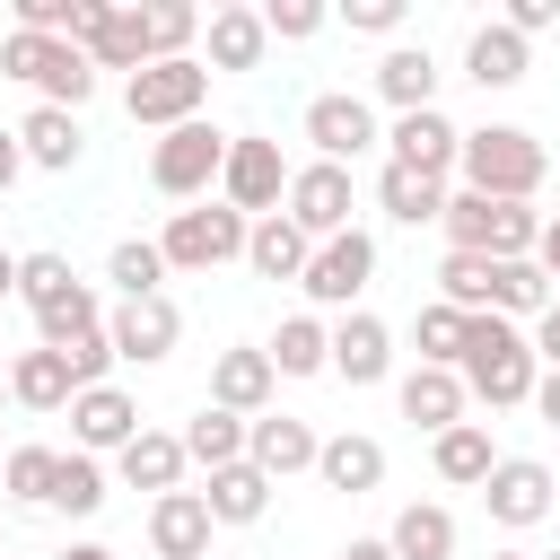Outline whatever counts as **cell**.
<instances>
[{
    "label": "cell",
    "instance_id": "obj_17",
    "mask_svg": "<svg viewBox=\"0 0 560 560\" xmlns=\"http://www.w3.org/2000/svg\"><path fill=\"white\" fill-rule=\"evenodd\" d=\"M315 455H324V438H315V420H298V411H262V420L245 429V464L271 472V481L315 472Z\"/></svg>",
    "mask_w": 560,
    "mask_h": 560
},
{
    "label": "cell",
    "instance_id": "obj_37",
    "mask_svg": "<svg viewBox=\"0 0 560 560\" xmlns=\"http://www.w3.org/2000/svg\"><path fill=\"white\" fill-rule=\"evenodd\" d=\"M52 481H61V446H9L0 490H9L18 508H52Z\"/></svg>",
    "mask_w": 560,
    "mask_h": 560
},
{
    "label": "cell",
    "instance_id": "obj_52",
    "mask_svg": "<svg viewBox=\"0 0 560 560\" xmlns=\"http://www.w3.org/2000/svg\"><path fill=\"white\" fill-rule=\"evenodd\" d=\"M26 175V149H18V131H0V192Z\"/></svg>",
    "mask_w": 560,
    "mask_h": 560
},
{
    "label": "cell",
    "instance_id": "obj_46",
    "mask_svg": "<svg viewBox=\"0 0 560 560\" xmlns=\"http://www.w3.org/2000/svg\"><path fill=\"white\" fill-rule=\"evenodd\" d=\"M79 0H18V35H70Z\"/></svg>",
    "mask_w": 560,
    "mask_h": 560
},
{
    "label": "cell",
    "instance_id": "obj_60",
    "mask_svg": "<svg viewBox=\"0 0 560 560\" xmlns=\"http://www.w3.org/2000/svg\"><path fill=\"white\" fill-rule=\"evenodd\" d=\"M0 464H9V446H0Z\"/></svg>",
    "mask_w": 560,
    "mask_h": 560
},
{
    "label": "cell",
    "instance_id": "obj_14",
    "mask_svg": "<svg viewBox=\"0 0 560 560\" xmlns=\"http://www.w3.org/2000/svg\"><path fill=\"white\" fill-rule=\"evenodd\" d=\"M105 341H114V359H131V368H158V359H175V341H184V315H175V298L158 289V298H122L114 315H105Z\"/></svg>",
    "mask_w": 560,
    "mask_h": 560
},
{
    "label": "cell",
    "instance_id": "obj_54",
    "mask_svg": "<svg viewBox=\"0 0 560 560\" xmlns=\"http://www.w3.org/2000/svg\"><path fill=\"white\" fill-rule=\"evenodd\" d=\"M18 271H26V254H9V245H0V298H18Z\"/></svg>",
    "mask_w": 560,
    "mask_h": 560
},
{
    "label": "cell",
    "instance_id": "obj_57",
    "mask_svg": "<svg viewBox=\"0 0 560 560\" xmlns=\"http://www.w3.org/2000/svg\"><path fill=\"white\" fill-rule=\"evenodd\" d=\"M0 402H9V368H0Z\"/></svg>",
    "mask_w": 560,
    "mask_h": 560
},
{
    "label": "cell",
    "instance_id": "obj_43",
    "mask_svg": "<svg viewBox=\"0 0 560 560\" xmlns=\"http://www.w3.org/2000/svg\"><path fill=\"white\" fill-rule=\"evenodd\" d=\"M438 298L464 306V315H490V262L481 254H446L438 262Z\"/></svg>",
    "mask_w": 560,
    "mask_h": 560
},
{
    "label": "cell",
    "instance_id": "obj_1",
    "mask_svg": "<svg viewBox=\"0 0 560 560\" xmlns=\"http://www.w3.org/2000/svg\"><path fill=\"white\" fill-rule=\"evenodd\" d=\"M464 394L472 402H490V411H516V402H534V385H542V359H534V341L508 324V315H472L464 324Z\"/></svg>",
    "mask_w": 560,
    "mask_h": 560
},
{
    "label": "cell",
    "instance_id": "obj_22",
    "mask_svg": "<svg viewBox=\"0 0 560 560\" xmlns=\"http://www.w3.org/2000/svg\"><path fill=\"white\" fill-rule=\"evenodd\" d=\"M525 70H534V44H525L508 18H490V26L464 35V79H472V88H516Z\"/></svg>",
    "mask_w": 560,
    "mask_h": 560
},
{
    "label": "cell",
    "instance_id": "obj_55",
    "mask_svg": "<svg viewBox=\"0 0 560 560\" xmlns=\"http://www.w3.org/2000/svg\"><path fill=\"white\" fill-rule=\"evenodd\" d=\"M61 560H114V551H105V542H70Z\"/></svg>",
    "mask_w": 560,
    "mask_h": 560
},
{
    "label": "cell",
    "instance_id": "obj_51",
    "mask_svg": "<svg viewBox=\"0 0 560 560\" xmlns=\"http://www.w3.org/2000/svg\"><path fill=\"white\" fill-rule=\"evenodd\" d=\"M332 560H394V542H385V534H350Z\"/></svg>",
    "mask_w": 560,
    "mask_h": 560
},
{
    "label": "cell",
    "instance_id": "obj_24",
    "mask_svg": "<svg viewBox=\"0 0 560 560\" xmlns=\"http://www.w3.org/2000/svg\"><path fill=\"white\" fill-rule=\"evenodd\" d=\"M184 429H140L122 455H114V472L131 481V490H149V499H166V490H184Z\"/></svg>",
    "mask_w": 560,
    "mask_h": 560
},
{
    "label": "cell",
    "instance_id": "obj_4",
    "mask_svg": "<svg viewBox=\"0 0 560 560\" xmlns=\"http://www.w3.org/2000/svg\"><path fill=\"white\" fill-rule=\"evenodd\" d=\"M0 79H26L35 105H61V114H79V105L96 96V61H88L70 35H18V26H9V44H0Z\"/></svg>",
    "mask_w": 560,
    "mask_h": 560
},
{
    "label": "cell",
    "instance_id": "obj_23",
    "mask_svg": "<svg viewBox=\"0 0 560 560\" xmlns=\"http://www.w3.org/2000/svg\"><path fill=\"white\" fill-rule=\"evenodd\" d=\"M394 394H402V420H411V429H429V438H446V429L472 411V394H464V376H455V368H411Z\"/></svg>",
    "mask_w": 560,
    "mask_h": 560
},
{
    "label": "cell",
    "instance_id": "obj_48",
    "mask_svg": "<svg viewBox=\"0 0 560 560\" xmlns=\"http://www.w3.org/2000/svg\"><path fill=\"white\" fill-rule=\"evenodd\" d=\"M508 26L534 44V35H551V26H560V0H508Z\"/></svg>",
    "mask_w": 560,
    "mask_h": 560
},
{
    "label": "cell",
    "instance_id": "obj_50",
    "mask_svg": "<svg viewBox=\"0 0 560 560\" xmlns=\"http://www.w3.org/2000/svg\"><path fill=\"white\" fill-rule=\"evenodd\" d=\"M534 262H542V280H551V298H560V219H542V245H534Z\"/></svg>",
    "mask_w": 560,
    "mask_h": 560
},
{
    "label": "cell",
    "instance_id": "obj_6",
    "mask_svg": "<svg viewBox=\"0 0 560 560\" xmlns=\"http://www.w3.org/2000/svg\"><path fill=\"white\" fill-rule=\"evenodd\" d=\"M245 236H254L245 210H228V201H192V210L166 219L158 254H166V271H219V262H245Z\"/></svg>",
    "mask_w": 560,
    "mask_h": 560
},
{
    "label": "cell",
    "instance_id": "obj_30",
    "mask_svg": "<svg viewBox=\"0 0 560 560\" xmlns=\"http://www.w3.org/2000/svg\"><path fill=\"white\" fill-rule=\"evenodd\" d=\"M429 464H438V481H446V490H481V481L499 472V446H490V429H481V420H455L446 438H429Z\"/></svg>",
    "mask_w": 560,
    "mask_h": 560
},
{
    "label": "cell",
    "instance_id": "obj_10",
    "mask_svg": "<svg viewBox=\"0 0 560 560\" xmlns=\"http://www.w3.org/2000/svg\"><path fill=\"white\" fill-rule=\"evenodd\" d=\"M280 210H289L315 245H324V236H350V228H359V219H350V210H359V175H350V166L306 158V166L289 175V201H280Z\"/></svg>",
    "mask_w": 560,
    "mask_h": 560
},
{
    "label": "cell",
    "instance_id": "obj_45",
    "mask_svg": "<svg viewBox=\"0 0 560 560\" xmlns=\"http://www.w3.org/2000/svg\"><path fill=\"white\" fill-rule=\"evenodd\" d=\"M324 0H271L262 9V26H271V44H306V35H324Z\"/></svg>",
    "mask_w": 560,
    "mask_h": 560
},
{
    "label": "cell",
    "instance_id": "obj_41",
    "mask_svg": "<svg viewBox=\"0 0 560 560\" xmlns=\"http://www.w3.org/2000/svg\"><path fill=\"white\" fill-rule=\"evenodd\" d=\"M105 499H114V490H105V464L70 446V455H61V481H52V508H61V516H96Z\"/></svg>",
    "mask_w": 560,
    "mask_h": 560
},
{
    "label": "cell",
    "instance_id": "obj_33",
    "mask_svg": "<svg viewBox=\"0 0 560 560\" xmlns=\"http://www.w3.org/2000/svg\"><path fill=\"white\" fill-rule=\"evenodd\" d=\"M262 350L280 376H332V324H315V315H280V332Z\"/></svg>",
    "mask_w": 560,
    "mask_h": 560
},
{
    "label": "cell",
    "instance_id": "obj_32",
    "mask_svg": "<svg viewBox=\"0 0 560 560\" xmlns=\"http://www.w3.org/2000/svg\"><path fill=\"white\" fill-rule=\"evenodd\" d=\"M385 542H394V560H455V508L411 499V508L385 525Z\"/></svg>",
    "mask_w": 560,
    "mask_h": 560
},
{
    "label": "cell",
    "instance_id": "obj_38",
    "mask_svg": "<svg viewBox=\"0 0 560 560\" xmlns=\"http://www.w3.org/2000/svg\"><path fill=\"white\" fill-rule=\"evenodd\" d=\"M79 332H105V298H96L88 280H79L61 306H44V315H35V341H44V350H70Z\"/></svg>",
    "mask_w": 560,
    "mask_h": 560
},
{
    "label": "cell",
    "instance_id": "obj_15",
    "mask_svg": "<svg viewBox=\"0 0 560 560\" xmlns=\"http://www.w3.org/2000/svg\"><path fill=\"white\" fill-rule=\"evenodd\" d=\"M271 394H280V368H271V350H262V341H236V350H219V359H210V402H219V411L262 420V411H271Z\"/></svg>",
    "mask_w": 560,
    "mask_h": 560
},
{
    "label": "cell",
    "instance_id": "obj_42",
    "mask_svg": "<svg viewBox=\"0 0 560 560\" xmlns=\"http://www.w3.org/2000/svg\"><path fill=\"white\" fill-rule=\"evenodd\" d=\"M192 35H201V9H192V0H149V44H158V61H192Z\"/></svg>",
    "mask_w": 560,
    "mask_h": 560
},
{
    "label": "cell",
    "instance_id": "obj_12",
    "mask_svg": "<svg viewBox=\"0 0 560 560\" xmlns=\"http://www.w3.org/2000/svg\"><path fill=\"white\" fill-rule=\"evenodd\" d=\"M551 499H560V472H551V464H534V455H499V472L481 481V508H490V525H508V534L542 525V516H551Z\"/></svg>",
    "mask_w": 560,
    "mask_h": 560
},
{
    "label": "cell",
    "instance_id": "obj_9",
    "mask_svg": "<svg viewBox=\"0 0 560 560\" xmlns=\"http://www.w3.org/2000/svg\"><path fill=\"white\" fill-rule=\"evenodd\" d=\"M289 158H280V140H262V131H236L228 140V175H219V201L228 210H245V219H271L280 201H289Z\"/></svg>",
    "mask_w": 560,
    "mask_h": 560
},
{
    "label": "cell",
    "instance_id": "obj_39",
    "mask_svg": "<svg viewBox=\"0 0 560 560\" xmlns=\"http://www.w3.org/2000/svg\"><path fill=\"white\" fill-rule=\"evenodd\" d=\"M105 280H114L122 298H158V280H166V254H158V236H122V245L105 254Z\"/></svg>",
    "mask_w": 560,
    "mask_h": 560
},
{
    "label": "cell",
    "instance_id": "obj_26",
    "mask_svg": "<svg viewBox=\"0 0 560 560\" xmlns=\"http://www.w3.org/2000/svg\"><path fill=\"white\" fill-rule=\"evenodd\" d=\"M315 481H324V490H341V499H368V490L385 481V446H376L368 429H341V438H324Z\"/></svg>",
    "mask_w": 560,
    "mask_h": 560
},
{
    "label": "cell",
    "instance_id": "obj_35",
    "mask_svg": "<svg viewBox=\"0 0 560 560\" xmlns=\"http://www.w3.org/2000/svg\"><path fill=\"white\" fill-rule=\"evenodd\" d=\"M271 490H280L271 472L228 464V472H210V490H201V499H210V516H219V525H262V516H271Z\"/></svg>",
    "mask_w": 560,
    "mask_h": 560
},
{
    "label": "cell",
    "instance_id": "obj_3",
    "mask_svg": "<svg viewBox=\"0 0 560 560\" xmlns=\"http://www.w3.org/2000/svg\"><path fill=\"white\" fill-rule=\"evenodd\" d=\"M446 254H481V262H534V245H542V219H534V201H490V192H446Z\"/></svg>",
    "mask_w": 560,
    "mask_h": 560
},
{
    "label": "cell",
    "instance_id": "obj_36",
    "mask_svg": "<svg viewBox=\"0 0 560 560\" xmlns=\"http://www.w3.org/2000/svg\"><path fill=\"white\" fill-rule=\"evenodd\" d=\"M551 306V280H542V262H490V315H508V324H534Z\"/></svg>",
    "mask_w": 560,
    "mask_h": 560
},
{
    "label": "cell",
    "instance_id": "obj_19",
    "mask_svg": "<svg viewBox=\"0 0 560 560\" xmlns=\"http://www.w3.org/2000/svg\"><path fill=\"white\" fill-rule=\"evenodd\" d=\"M385 149H394V166H411V175H455V158H464V131L429 105V114H394V131H385Z\"/></svg>",
    "mask_w": 560,
    "mask_h": 560
},
{
    "label": "cell",
    "instance_id": "obj_53",
    "mask_svg": "<svg viewBox=\"0 0 560 560\" xmlns=\"http://www.w3.org/2000/svg\"><path fill=\"white\" fill-rule=\"evenodd\" d=\"M534 411L560 429V368H542V385H534Z\"/></svg>",
    "mask_w": 560,
    "mask_h": 560
},
{
    "label": "cell",
    "instance_id": "obj_20",
    "mask_svg": "<svg viewBox=\"0 0 560 560\" xmlns=\"http://www.w3.org/2000/svg\"><path fill=\"white\" fill-rule=\"evenodd\" d=\"M201 61L210 70H262V52H271V26H262V9H245V0H219L210 18H201Z\"/></svg>",
    "mask_w": 560,
    "mask_h": 560
},
{
    "label": "cell",
    "instance_id": "obj_40",
    "mask_svg": "<svg viewBox=\"0 0 560 560\" xmlns=\"http://www.w3.org/2000/svg\"><path fill=\"white\" fill-rule=\"evenodd\" d=\"M464 324H472V315H464V306H446V298H438V306H420V324H411L420 368H464Z\"/></svg>",
    "mask_w": 560,
    "mask_h": 560
},
{
    "label": "cell",
    "instance_id": "obj_56",
    "mask_svg": "<svg viewBox=\"0 0 560 560\" xmlns=\"http://www.w3.org/2000/svg\"><path fill=\"white\" fill-rule=\"evenodd\" d=\"M490 560H534V551H490Z\"/></svg>",
    "mask_w": 560,
    "mask_h": 560
},
{
    "label": "cell",
    "instance_id": "obj_25",
    "mask_svg": "<svg viewBox=\"0 0 560 560\" xmlns=\"http://www.w3.org/2000/svg\"><path fill=\"white\" fill-rule=\"evenodd\" d=\"M245 262H254V280H306V262H315V236H306L289 210H271V219H254V236H245Z\"/></svg>",
    "mask_w": 560,
    "mask_h": 560
},
{
    "label": "cell",
    "instance_id": "obj_58",
    "mask_svg": "<svg viewBox=\"0 0 560 560\" xmlns=\"http://www.w3.org/2000/svg\"><path fill=\"white\" fill-rule=\"evenodd\" d=\"M551 516H560V499H551Z\"/></svg>",
    "mask_w": 560,
    "mask_h": 560
},
{
    "label": "cell",
    "instance_id": "obj_5",
    "mask_svg": "<svg viewBox=\"0 0 560 560\" xmlns=\"http://www.w3.org/2000/svg\"><path fill=\"white\" fill-rule=\"evenodd\" d=\"M228 140H236V131H219V122H175V131H158L149 184H158L166 201H201V192L228 175Z\"/></svg>",
    "mask_w": 560,
    "mask_h": 560
},
{
    "label": "cell",
    "instance_id": "obj_29",
    "mask_svg": "<svg viewBox=\"0 0 560 560\" xmlns=\"http://www.w3.org/2000/svg\"><path fill=\"white\" fill-rule=\"evenodd\" d=\"M9 402H18V411H70V402H79V385H70L61 350H44V341H35V350H18V359H9Z\"/></svg>",
    "mask_w": 560,
    "mask_h": 560
},
{
    "label": "cell",
    "instance_id": "obj_7",
    "mask_svg": "<svg viewBox=\"0 0 560 560\" xmlns=\"http://www.w3.org/2000/svg\"><path fill=\"white\" fill-rule=\"evenodd\" d=\"M70 44H79L96 70H131V79L158 61V44H149V9H140V0H79Z\"/></svg>",
    "mask_w": 560,
    "mask_h": 560
},
{
    "label": "cell",
    "instance_id": "obj_49",
    "mask_svg": "<svg viewBox=\"0 0 560 560\" xmlns=\"http://www.w3.org/2000/svg\"><path fill=\"white\" fill-rule=\"evenodd\" d=\"M525 341H534V359H542V368H560V298L534 315V332H525Z\"/></svg>",
    "mask_w": 560,
    "mask_h": 560
},
{
    "label": "cell",
    "instance_id": "obj_27",
    "mask_svg": "<svg viewBox=\"0 0 560 560\" xmlns=\"http://www.w3.org/2000/svg\"><path fill=\"white\" fill-rule=\"evenodd\" d=\"M376 96H385L394 114H429V105H438V52H429V44H394V52L376 61Z\"/></svg>",
    "mask_w": 560,
    "mask_h": 560
},
{
    "label": "cell",
    "instance_id": "obj_16",
    "mask_svg": "<svg viewBox=\"0 0 560 560\" xmlns=\"http://www.w3.org/2000/svg\"><path fill=\"white\" fill-rule=\"evenodd\" d=\"M140 429H149V420H140V402H131L122 385H88V394L70 402V446H79V455H122Z\"/></svg>",
    "mask_w": 560,
    "mask_h": 560
},
{
    "label": "cell",
    "instance_id": "obj_2",
    "mask_svg": "<svg viewBox=\"0 0 560 560\" xmlns=\"http://www.w3.org/2000/svg\"><path fill=\"white\" fill-rule=\"evenodd\" d=\"M464 192H490V201H534L542 175H551V149L525 131V122H481L464 131V158H455Z\"/></svg>",
    "mask_w": 560,
    "mask_h": 560
},
{
    "label": "cell",
    "instance_id": "obj_13",
    "mask_svg": "<svg viewBox=\"0 0 560 560\" xmlns=\"http://www.w3.org/2000/svg\"><path fill=\"white\" fill-rule=\"evenodd\" d=\"M368 280H376V236L350 228V236H324V245H315V262H306L298 289H306L315 306H350V315H359V289H368Z\"/></svg>",
    "mask_w": 560,
    "mask_h": 560
},
{
    "label": "cell",
    "instance_id": "obj_47",
    "mask_svg": "<svg viewBox=\"0 0 560 560\" xmlns=\"http://www.w3.org/2000/svg\"><path fill=\"white\" fill-rule=\"evenodd\" d=\"M341 26L350 35H394L402 26V0H341Z\"/></svg>",
    "mask_w": 560,
    "mask_h": 560
},
{
    "label": "cell",
    "instance_id": "obj_59",
    "mask_svg": "<svg viewBox=\"0 0 560 560\" xmlns=\"http://www.w3.org/2000/svg\"><path fill=\"white\" fill-rule=\"evenodd\" d=\"M542 560H560V551H542Z\"/></svg>",
    "mask_w": 560,
    "mask_h": 560
},
{
    "label": "cell",
    "instance_id": "obj_34",
    "mask_svg": "<svg viewBox=\"0 0 560 560\" xmlns=\"http://www.w3.org/2000/svg\"><path fill=\"white\" fill-rule=\"evenodd\" d=\"M245 429H254V420H236V411L201 402V411L184 420V455H192L201 472H228V464H245Z\"/></svg>",
    "mask_w": 560,
    "mask_h": 560
},
{
    "label": "cell",
    "instance_id": "obj_31",
    "mask_svg": "<svg viewBox=\"0 0 560 560\" xmlns=\"http://www.w3.org/2000/svg\"><path fill=\"white\" fill-rule=\"evenodd\" d=\"M376 210L385 219H402V228H429V219H446V184L438 175H411V166H376Z\"/></svg>",
    "mask_w": 560,
    "mask_h": 560
},
{
    "label": "cell",
    "instance_id": "obj_11",
    "mask_svg": "<svg viewBox=\"0 0 560 560\" xmlns=\"http://www.w3.org/2000/svg\"><path fill=\"white\" fill-rule=\"evenodd\" d=\"M298 131L315 140V158H324V166H359V158H368V149L385 140V131H376V105H368V96H350V88L315 96Z\"/></svg>",
    "mask_w": 560,
    "mask_h": 560
},
{
    "label": "cell",
    "instance_id": "obj_28",
    "mask_svg": "<svg viewBox=\"0 0 560 560\" xmlns=\"http://www.w3.org/2000/svg\"><path fill=\"white\" fill-rule=\"evenodd\" d=\"M18 149H26V166H44V175H70V166L88 158V131H79V114H61V105H35V114L18 122Z\"/></svg>",
    "mask_w": 560,
    "mask_h": 560
},
{
    "label": "cell",
    "instance_id": "obj_44",
    "mask_svg": "<svg viewBox=\"0 0 560 560\" xmlns=\"http://www.w3.org/2000/svg\"><path fill=\"white\" fill-rule=\"evenodd\" d=\"M79 289V271H70V254H26V271H18V298L44 315V306H61Z\"/></svg>",
    "mask_w": 560,
    "mask_h": 560
},
{
    "label": "cell",
    "instance_id": "obj_8",
    "mask_svg": "<svg viewBox=\"0 0 560 560\" xmlns=\"http://www.w3.org/2000/svg\"><path fill=\"white\" fill-rule=\"evenodd\" d=\"M210 105V61H149L140 79H122V114L149 122V131H175V122H201Z\"/></svg>",
    "mask_w": 560,
    "mask_h": 560
},
{
    "label": "cell",
    "instance_id": "obj_21",
    "mask_svg": "<svg viewBox=\"0 0 560 560\" xmlns=\"http://www.w3.org/2000/svg\"><path fill=\"white\" fill-rule=\"evenodd\" d=\"M332 376H341V385H385V376H394V332H385L368 306L332 324Z\"/></svg>",
    "mask_w": 560,
    "mask_h": 560
},
{
    "label": "cell",
    "instance_id": "obj_18",
    "mask_svg": "<svg viewBox=\"0 0 560 560\" xmlns=\"http://www.w3.org/2000/svg\"><path fill=\"white\" fill-rule=\"evenodd\" d=\"M210 534H219V516H210L201 490L149 499V551H158V560H210Z\"/></svg>",
    "mask_w": 560,
    "mask_h": 560
}]
</instances>
